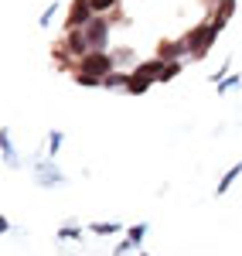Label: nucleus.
<instances>
[{
  "mask_svg": "<svg viewBox=\"0 0 242 256\" xmlns=\"http://www.w3.org/2000/svg\"><path fill=\"white\" fill-rule=\"evenodd\" d=\"M38 184L41 188H58L61 184V171L51 160H38Z\"/></svg>",
  "mask_w": 242,
  "mask_h": 256,
  "instance_id": "nucleus-6",
  "label": "nucleus"
},
{
  "mask_svg": "<svg viewBox=\"0 0 242 256\" xmlns=\"http://www.w3.org/2000/svg\"><path fill=\"white\" fill-rule=\"evenodd\" d=\"M174 76H181V62H167V65H164V76H161V82H171Z\"/></svg>",
  "mask_w": 242,
  "mask_h": 256,
  "instance_id": "nucleus-14",
  "label": "nucleus"
},
{
  "mask_svg": "<svg viewBox=\"0 0 242 256\" xmlns=\"http://www.w3.org/2000/svg\"><path fill=\"white\" fill-rule=\"evenodd\" d=\"M130 250H133V242H130V239H123L120 246L113 250V256H123V253H130Z\"/></svg>",
  "mask_w": 242,
  "mask_h": 256,
  "instance_id": "nucleus-19",
  "label": "nucleus"
},
{
  "mask_svg": "<svg viewBox=\"0 0 242 256\" xmlns=\"http://www.w3.org/2000/svg\"><path fill=\"white\" fill-rule=\"evenodd\" d=\"M58 147H61V134L55 130V134H51V150H48V158H55V154H58Z\"/></svg>",
  "mask_w": 242,
  "mask_h": 256,
  "instance_id": "nucleus-18",
  "label": "nucleus"
},
{
  "mask_svg": "<svg viewBox=\"0 0 242 256\" xmlns=\"http://www.w3.org/2000/svg\"><path fill=\"white\" fill-rule=\"evenodd\" d=\"M79 76H89V79H106V76H113V58L106 55V52H92V55H85L79 62Z\"/></svg>",
  "mask_w": 242,
  "mask_h": 256,
  "instance_id": "nucleus-2",
  "label": "nucleus"
},
{
  "mask_svg": "<svg viewBox=\"0 0 242 256\" xmlns=\"http://www.w3.org/2000/svg\"><path fill=\"white\" fill-rule=\"evenodd\" d=\"M89 232H96V236H113V232H120V226H116V222H92Z\"/></svg>",
  "mask_w": 242,
  "mask_h": 256,
  "instance_id": "nucleus-9",
  "label": "nucleus"
},
{
  "mask_svg": "<svg viewBox=\"0 0 242 256\" xmlns=\"http://www.w3.org/2000/svg\"><path fill=\"white\" fill-rule=\"evenodd\" d=\"M239 86V79L232 76V79H225V82H219V92H229V89H236Z\"/></svg>",
  "mask_w": 242,
  "mask_h": 256,
  "instance_id": "nucleus-20",
  "label": "nucleus"
},
{
  "mask_svg": "<svg viewBox=\"0 0 242 256\" xmlns=\"http://www.w3.org/2000/svg\"><path fill=\"white\" fill-rule=\"evenodd\" d=\"M219 31L222 28H215V20H208V24H198L191 34H184V41H188V48H191V55L195 58H205L208 52H212V44H215V38H219Z\"/></svg>",
  "mask_w": 242,
  "mask_h": 256,
  "instance_id": "nucleus-1",
  "label": "nucleus"
},
{
  "mask_svg": "<svg viewBox=\"0 0 242 256\" xmlns=\"http://www.w3.org/2000/svg\"><path fill=\"white\" fill-rule=\"evenodd\" d=\"M58 239H82V232L75 229V226H61V229H58Z\"/></svg>",
  "mask_w": 242,
  "mask_h": 256,
  "instance_id": "nucleus-16",
  "label": "nucleus"
},
{
  "mask_svg": "<svg viewBox=\"0 0 242 256\" xmlns=\"http://www.w3.org/2000/svg\"><path fill=\"white\" fill-rule=\"evenodd\" d=\"M61 52H68V58H85V55H92V48H89V41L82 31H65V41H61Z\"/></svg>",
  "mask_w": 242,
  "mask_h": 256,
  "instance_id": "nucleus-5",
  "label": "nucleus"
},
{
  "mask_svg": "<svg viewBox=\"0 0 242 256\" xmlns=\"http://www.w3.org/2000/svg\"><path fill=\"white\" fill-rule=\"evenodd\" d=\"M184 52H191L188 48V41H164L161 44V58H171V62H178V55H184Z\"/></svg>",
  "mask_w": 242,
  "mask_h": 256,
  "instance_id": "nucleus-7",
  "label": "nucleus"
},
{
  "mask_svg": "<svg viewBox=\"0 0 242 256\" xmlns=\"http://www.w3.org/2000/svg\"><path fill=\"white\" fill-rule=\"evenodd\" d=\"M143 236H147V222H137V226H133V229H130V236H126V239H130V242H133V246H137V242H140Z\"/></svg>",
  "mask_w": 242,
  "mask_h": 256,
  "instance_id": "nucleus-15",
  "label": "nucleus"
},
{
  "mask_svg": "<svg viewBox=\"0 0 242 256\" xmlns=\"http://www.w3.org/2000/svg\"><path fill=\"white\" fill-rule=\"evenodd\" d=\"M147 86H150V79H147V76H140V72H133V76H130V82H126V89H130V92H143Z\"/></svg>",
  "mask_w": 242,
  "mask_h": 256,
  "instance_id": "nucleus-10",
  "label": "nucleus"
},
{
  "mask_svg": "<svg viewBox=\"0 0 242 256\" xmlns=\"http://www.w3.org/2000/svg\"><path fill=\"white\" fill-rule=\"evenodd\" d=\"M109 7H116V0H92V10H96V14L109 10Z\"/></svg>",
  "mask_w": 242,
  "mask_h": 256,
  "instance_id": "nucleus-17",
  "label": "nucleus"
},
{
  "mask_svg": "<svg viewBox=\"0 0 242 256\" xmlns=\"http://www.w3.org/2000/svg\"><path fill=\"white\" fill-rule=\"evenodd\" d=\"M239 174H242V160H239V164H232V171H225V178L219 181V188H215V192H219V195H225V192H229V184H232Z\"/></svg>",
  "mask_w": 242,
  "mask_h": 256,
  "instance_id": "nucleus-8",
  "label": "nucleus"
},
{
  "mask_svg": "<svg viewBox=\"0 0 242 256\" xmlns=\"http://www.w3.org/2000/svg\"><path fill=\"white\" fill-rule=\"evenodd\" d=\"M126 82H130V76L113 72V76H106V79H102V89H116V86H123V89H126Z\"/></svg>",
  "mask_w": 242,
  "mask_h": 256,
  "instance_id": "nucleus-11",
  "label": "nucleus"
},
{
  "mask_svg": "<svg viewBox=\"0 0 242 256\" xmlns=\"http://www.w3.org/2000/svg\"><path fill=\"white\" fill-rule=\"evenodd\" d=\"M55 10H58V4H51V7H48V14H41V28H48V20H51Z\"/></svg>",
  "mask_w": 242,
  "mask_h": 256,
  "instance_id": "nucleus-21",
  "label": "nucleus"
},
{
  "mask_svg": "<svg viewBox=\"0 0 242 256\" xmlns=\"http://www.w3.org/2000/svg\"><path fill=\"white\" fill-rule=\"evenodd\" d=\"M0 144H3V160H7V164H14V168H17V154H14V147H10V137H7V130H3V134H0Z\"/></svg>",
  "mask_w": 242,
  "mask_h": 256,
  "instance_id": "nucleus-12",
  "label": "nucleus"
},
{
  "mask_svg": "<svg viewBox=\"0 0 242 256\" xmlns=\"http://www.w3.org/2000/svg\"><path fill=\"white\" fill-rule=\"evenodd\" d=\"M82 34H85V41H89V48H92V52H106V34H109V18H102V14H96V18L89 20V28H85Z\"/></svg>",
  "mask_w": 242,
  "mask_h": 256,
  "instance_id": "nucleus-3",
  "label": "nucleus"
},
{
  "mask_svg": "<svg viewBox=\"0 0 242 256\" xmlns=\"http://www.w3.org/2000/svg\"><path fill=\"white\" fill-rule=\"evenodd\" d=\"M92 18H96L92 0H75V4H72V10H68V28H65V31H85Z\"/></svg>",
  "mask_w": 242,
  "mask_h": 256,
  "instance_id": "nucleus-4",
  "label": "nucleus"
},
{
  "mask_svg": "<svg viewBox=\"0 0 242 256\" xmlns=\"http://www.w3.org/2000/svg\"><path fill=\"white\" fill-rule=\"evenodd\" d=\"M143 256H150V253H143Z\"/></svg>",
  "mask_w": 242,
  "mask_h": 256,
  "instance_id": "nucleus-22",
  "label": "nucleus"
},
{
  "mask_svg": "<svg viewBox=\"0 0 242 256\" xmlns=\"http://www.w3.org/2000/svg\"><path fill=\"white\" fill-rule=\"evenodd\" d=\"M232 10H236V0H222L219 10H215V20H229V18H232Z\"/></svg>",
  "mask_w": 242,
  "mask_h": 256,
  "instance_id": "nucleus-13",
  "label": "nucleus"
}]
</instances>
